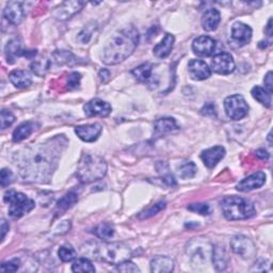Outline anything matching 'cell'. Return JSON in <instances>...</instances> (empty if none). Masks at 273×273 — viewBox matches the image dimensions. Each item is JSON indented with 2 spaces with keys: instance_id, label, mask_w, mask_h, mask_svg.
<instances>
[{
  "instance_id": "obj_1",
  "label": "cell",
  "mask_w": 273,
  "mask_h": 273,
  "mask_svg": "<svg viewBox=\"0 0 273 273\" xmlns=\"http://www.w3.org/2000/svg\"><path fill=\"white\" fill-rule=\"evenodd\" d=\"M66 139L58 136L43 143L22 148L14 156L22 178L29 182L46 184L52 178Z\"/></svg>"
},
{
  "instance_id": "obj_2",
  "label": "cell",
  "mask_w": 273,
  "mask_h": 273,
  "mask_svg": "<svg viewBox=\"0 0 273 273\" xmlns=\"http://www.w3.org/2000/svg\"><path fill=\"white\" fill-rule=\"evenodd\" d=\"M139 41V31L134 26H128L116 32L104 50L102 62L108 66L123 62L134 54Z\"/></svg>"
},
{
  "instance_id": "obj_3",
  "label": "cell",
  "mask_w": 273,
  "mask_h": 273,
  "mask_svg": "<svg viewBox=\"0 0 273 273\" xmlns=\"http://www.w3.org/2000/svg\"><path fill=\"white\" fill-rule=\"evenodd\" d=\"M107 173V162L100 156L84 154L79 160L77 178L82 184H90L102 180Z\"/></svg>"
},
{
  "instance_id": "obj_4",
  "label": "cell",
  "mask_w": 273,
  "mask_h": 273,
  "mask_svg": "<svg viewBox=\"0 0 273 273\" xmlns=\"http://www.w3.org/2000/svg\"><path fill=\"white\" fill-rule=\"evenodd\" d=\"M221 210L228 220H246L256 214V210L251 202L239 196H226L221 200Z\"/></svg>"
},
{
  "instance_id": "obj_5",
  "label": "cell",
  "mask_w": 273,
  "mask_h": 273,
  "mask_svg": "<svg viewBox=\"0 0 273 273\" xmlns=\"http://www.w3.org/2000/svg\"><path fill=\"white\" fill-rule=\"evenodd\" d=\"M214 246L210 240L198 237L191 239L187 244L186 252L192 267L196 270L206 269L212 262Z\"/></svg>"
},
{
  "instance_id": "obj_6",
  "label": "cell",
  "mask_w": 273,
  "mask_h": 273,
  "mask_svg": "<svg viewBox=\"0 0 273 273\" xmlns=\"http://www.w3.org/2000/svg\"><path fill=\"white\" fill-rule=\"evenodd\" d=\"M4 200L9 204V214L13 219H20L34 208V200L20 192L8 191L4 196Z\"/></svg>"
},
{
  "instance_id": "obj_7",
  "label": "cell",
  "mask_w": 273,
  "mask_h": 273,
  "mask_svg": "<svg viewBox=\"0 0 273 273\" xmlns=\"http://www.w3.org/2000/svg\"><path fill=\"white\" fill-rule=\"evenodd\" d=\"M98 256L104 262L118 264L125 260H130L132 251L122 242H111L100 246L98 248Z\"/></svg>"
},
{
  "instance_id": "obj_8",
  "label": "cell",
  "mask_w": 273,
  "mask_h": 273,
  "mask_svg": "<svg viewBox=\"0 0 273 273\" xmlns=\"http://www.w3.org/2000/svg\"><path fill=\"white\" fill-rule=\"evenodd\" d=\"M224 109H226V114L230 118L238 121L248 114V106L244 96L235 94L228 96L224 100Z\"/></svg>"
},
{
  "instance_id": "obj_9",
  "label": "cell",
  "mask_w": 273,
  "mask_h": 273,
  "mask_svg": "<svg viewBox=\"0 0 273 273\" xmlns=\"http://www.w3.org/2000/svg\"><path fill=\"white\" fill-rule=\"evenodd\" d=\"M230 248L244 260H253L258 253L254 242L244 235H237L230 239Z\"/></svg>"
},
{
  "instance_id": "obj_10",
  "label": "cell",
  "mask_w": 273,
  "mask_h": 273,
  "mask_svg": "<svg viewBox=\"0 0 273 273\" xmlns=\"http://www.w3.org/2000/svg\"><path fill=\"white\" fill-rule=\"evenodd\" d=\"M212 68L216 74L228 75L235 70V61L232 56L228 52L216 54L212 60Z\"/></svg>"
},
{
  "instance_id": "obj_11",
  "label": "cell",
  "mask_w": 273,
  "mask_h": 273,
  "mask_svg": "<svg viewBox=\"0 0 273 273\" xmlns=\"http://www.w3.org/2000/svg\"><path fill=\"white\" fill-rule=\"evenodd\" d=\"M84 110L86 116H100L102 118H106L111 114L112 108L109 102L100 98H94L86 104Z\"/></svg>"
},
{
  "instance_id": "obj_12",
  "label": "cell",
  "mask_w": 273,
  "mask_h": 273,
  "mask_svg": "<svg viewBox=\"0 0 273 273\" xmlns=\"http://www.w3.org/2000/svg\"><path fill=\"white\" fill-rule=\"evenodd\" d=\"M84 6V2H66L56 9L54 16L58 20H66L79 11H82Z\"/></svg>"
},
{
  "instance_id": "obj_13",
  "label": "cell",
  "mask_w": 273,
  "mask_h": 273,
  "mask_svg": "<svg viewBox=\"0 0 273 273\" xmlns=\"http://www.w3.org/2000/svg\"><path fill=\"white\" fill-rule=\"evenodd\" d=\"M192 50L200 57H208L216 50V41L208 36H198L192 43Z\"/></svg>"
},
{
  "instance_id": "obj_14",
  "label": "cell",
  "mask_w": 273,
  "mask_h": 273,
  "mask_svg": "<svg viewBox=\"0 0 273 273\" xmlns=\"http://www.w3.org/2000/svg\"><path fill=\"white\" fill-rule=\"evenodd\" d=\"M4 18L12 25H18L25 18V11H24L22 4L20 2H8L4 10Z\"/></svg>"
},
{
  "instance_id": "obj_15",
  "label": "cell",
  "mask_w": 273,
  "mask_h": 273,
  "mask_svg": "<svg viewBox=\"0 0 273 273\" xmlns=\"http://www.w3.org/2000/svg\"><path fill=\"white\" fill-rule=\"evenodd\" d=\"M102 132V127L95 123V124H88V125H80L75 127V132L84 142H94L98 139Z\"/></svg>"
},
{
  "instance_id": "obj_16",
  "label": "cell",
  "mask_w": 273,
  "mask_h": 273,
  "mask_svg": "<svg viewBox=\"0 0 273 273\" xmlns=\"http://www.w3.org/2000/svg\"><path fill=\"white\" fill-rule=\"evenodd\" d=\"M266 182V174L264 172H256L250 176H248L236 186L238 191L242 192H248L255 189L260 188Z\"/></svg>"
},
{
  "instance_id": "obj_17",
  "label": "cell",
  "mask_w": 273,
  "mask_h": 273,
  "mask_svg": "<svg viewBox=\"0 0 273 273\" xmlns=\"http://www.w3.org/2000/svg\"><path fill=\"white\" fill-rule=\"evenodd\" d=\"M232 38L239 46H244L251 41L252 29L244 22H237L232 27Z\"/></svg>"
},
{
  "instance_id": "obj_18",
  "label": "cell",
  "mask_w": 273,
  "mask_h": 273,
  "mask_svg": "<svg viewBox=\"0 0 273 273\" xmlns=\"http://www.w3.org/2000/svg\"><path fill=\"white\" fill-rule=\"evenodd\" d=\"M224 156H226V148L220 146L205 150L200 154V158H202L204 164L210 168H212L218 164Z\"/></svg>"
},
{
  "instance_id": "obj_19",
  "label": "cell",
  "mask_w": 273,
  "mask_h": 273,
  "mask_svg": "<svg viewBox=\"0 0 273 273\" xmlns=\"http://www.w3.org/2000/svg\"><path fill=\"white\" fill-rule=\"evenodd\" d=\"M188 72L194 80H205L212 75L210 66L202 60H191L188 63Z\"/></svg>"
},
{
  "instance_id": "obj_20",
  "label": "cell",
  "mask_w": 273,
  "mask_h": 273,
  "mask_svg": "<svg viewBox=\"0 0 273 273\" xmlns=\"http://www.w3.org/2000/svg\"><path fill=\"white\" fill-rule=\"evenodd\" d=\"M212 262L216 271H224L226 270L230 264V256L223 246H216L212 250Z\"/></svg>"
},
{
  "instance_id": "obj_21",
  "label": "cell",
  "mask_w": 273,
  "mask_h": 273,
  "mask_svg": "<svg viewBox=\"0 0 273 273\" xmlns=\"http://www.w3.org/2000/svg\"><path fill=\"white\" fill-rule=\"evenodd\" d=\"M155 134L158 136L173 134L180 130V126L173 118H158L154 124Z\"/></svg>"
},
{
  "instance_id": "obj_22",
  "label": "cell",
  "mask_w": 273,
  "mask_h": 273,
  "mask_svg": "<svg viewBox=\"0 0 273 273\" xmlns=\"http://www.w3.org/2000/svg\"><path fill=\"white\" fill-rule=\"evenodd\" d=\"M174 270V260L168 256H156L150 262V271L155 273H168Z\"/></svg>"
},
{
  "instance_id": "obj_23",
  "label": "cell",
  "mask_w": 273,
  "mask_h": 273,
  "mask_svg": "<svg viewBox=\"0 0 273 273\" xmlns=\"http://www.w3.org/2000/svg\"><path fill=\"white\" fill-rule=\"evenodd\" d=\"M221 20L220 12L216 9H208L202 16V27L206 31H214L218 28Z\"/></svg>"
},
{
  "instance_id": "obj_24",
  "label": "cell",
  "mask_w": 273,
  "mask_h": 273,
  "mask_svg": "<svg viewBox=\"0 0 273 273\" xmlns=\"http://www.w3.org/2000/svg\"><path fill=\"white\" fill-rule=\"evenodd\" d=\"M174 41L175 38L172 34H166V36L164 38V40L160 43H158L152 52H154V54L156 57L164 59L166 58L168 54H171L172 50H173V45H174Z\"/></svg>"
},
{
  "instance_id": "obj_25",
  "label": "cell",
  "mask_w": 273,
  "mask_h": 273,
  "mask_svg": "<svg viewBox=\"0 0 273 273\" xmlns=\"http://www.w3.org/2000/svg\"><path fill=\"white\" fill-rule=\"evenodd\" d=\"M9 79L18 89H25V88H28L32 84V79L28 72L22 70H15L11 72Z\"/></svg>"
},
{
  "instance_id": "obj_26",
  "label": "cell",
  "mask_w": 273,
  "mask_h": 273,
  "mask_svg": "<svg viewBox=\"0 0 273 273\" xmlns=\"http://www.w3.org/2000/svg\"><path fill=\"white\" fill-rule=\"evenodd\" d=\"M25 50L22 48V44L18 40H11V41L6 46V57L9 63H14L16 58L24 56Z\"/></svg>"
},
{
  "instance_id": "obj_27",
  "label": "cell",
  "mask_w": 273,
  "mask_h": 273,
  "mask_svg": "<svg viewBox=\"0 0 273 273\" xmlns=\"http://www.w3.org/2000/svg\"><path fill=\"white\" fill-rule=\"evenodd\" d=\"M36 124L34 122H25L20 124L13 132V141L20 142L22 140L27 139L28 136L34 132Z\"/></svg>"
},
{
  "instance_id": "obj_28",
  "label": "cell",
  "mask_w": 273,
  "mask_h": 273,
  "mask_svg": "<svg viewBox=\"0 0 273 273\" xmlns=\"http://www.w3.org/2000/svg\"><path fill=\"white\" fill-rule=\"evenodd\" d=\"M132 74L139 80L146 82L150 79L152 74V66L150 63H143L132 70Z\"/></svg>"
},
{
  "instance_id": "obj_29",
  "label": "cell",
  "mask_w": 273,
  "mask_h": 273,
  "mask_svg": "<svg viewBox=\"0 0 273 273\" xmlns=\"http://www.w3.org/2000/svg\"><path fill=\"white\" fill-rule=\"evenodd\" d=\"M252 96L253 98L258 100V102H260L262 105H264V107H271V94L266 90L264 89L262 86H254L252 89Z\"/></svg>"
},
{
  "instance_id": "obj_30",
  "label": "cell",
  "mask_w": 273,
  "mask_h": 273,
  "mask_svg": "<svg viewBox=\"0 0 273 273\" xmlns=\"http://www.w3.org/2000/svg\"><path fill=\"white\" fill-rule=\"evenodd\" d=\"M78 200V196L74 192H68V194L62 196L57 203V210L59 212H66L73 207Z\"/></svg>"
},
{
  "instance_id": "obj_31",
  "label": "cell",
  "mask_w": 273,
  "mask_h": 273,
  "mask_svg": "<svg viewBox=\"0 0 273 273\" xmlns=\"http://www.w3.org/2000/svg\"><path fill=\"white\" fill-rule=\"evenodd\" d=\"M50 60L41 59V60L32 62L31 66H30V68L32 70V73L36 74V76L43 77L47 73V70H50Z\"/></svg>"
},
{
  "instance_id": "obj_32",
  "label": "cell",
  "mask_w": 273,
  "mask_h": 273,
  "mask_svg": "<svg viewBox=\"0 0 273 273\" xmlns=\"http://www.w3.org/2000/svg\"><path fill=\"white\" fill-rule=\"evenodd\" d=\"M196 166L192 162H186L180 166L178 174L182 180H189L192 178L196 174Z\"/></svg>"
},
{
  "instance_id": "obj_33",
  "label": "cell",
  "mask_w": 273,
  "mask_h": 273,
  "mask_svg": "<svg viewBox=\"0 0 273 273\" xmlns=\"http://www.w3.org/2000/svg\"><path fill=\"white\" fill-rule=\"evenodd\" d=\"M157 171L158 173L162 175V180L168 184V186H176V180L174 178V176L168 172V166L166 162H158L157 164Z\"/></svg>"
},
{
  "instance_id": "obj_34",
  "label": "cell",
  "mask_w": 273,
  "mask_h": 273,
  "mask_svg": "<svg viewBox=\"0 0 273 273\" xmlns=\"http://www.w3.org/2000/svg\"><path fill=\"white\" fill-rule=\"evenodd\" d=\"M52 57L57 64H60V66H63V64H68V66H72L75 62V57L74 54L66 52V50H57L54 52Z\"/></svg>"
},
{
  "instance_id": "obj_35",
  "label": "cell",
  "mask_w": 273,
  "mask_h": 273,
  "mask_svg": "<svg viewBox=\"0 0 273 273\" xmlns=\"http://www.w3.org/2000/svg\"><path fill=\"white\" fill-rule=\"evenodd\" d=\"M94 234L100 237V239L107 240L114 235V230L112 228L109 223H102L98 226L94 230Z\"/></svg>"
},
{
  "instance_id": "obj_36",
  "label": "cell",
  "mask_w": 273,
  "mask_h": 273,
  "mask_svg": "<svg viewBox=\"0 0 273 273\" xmlns=\"http://www.w3.org/2000/svg\"><path fill=\"white\" fill-rule=\"evenodd\" d=\"M73 272H95V268L90 260L86 258H79L73 262L72 266Z\"/></svg>"
},
{
  "instance_id": "obj_37",
  "label": "cell",
  "mask_w": 273,
  "mask_h": 273,
  "mask_svg": "<svg viewBox=\"0 0 273 273\" xmlns=\"http://www.w3.org/2000/svg\"><path fill=\"white\" fill-rule=\"evenodd\" d=\"M96 28H98V26H96L95 22H92L90 24H88V25L82 31L79 32V34L77 36L78 41L82 44L89 43V41L92 38V34H94V31H95Z\"/></svg>"
},
{
  "instance_id": "obj_38",
  "label": "cell",
  "mask_w": 273,
  "mask_h": 273,
  "mask_svg": "<svg viewBox=\"0 0 273 273\" xmlns=\"http://www.w3.org/2000/svg\"><path fill=\"white\" fill-rule=\"evenodd\" d=\"M58 255L62 262H68L74 260L77 256V253L75 251V248L72 246H62L59 251H58Z\"/></svg>"
},
{
  "instance_id": "obj_39",
  "label": "cell",
  "mask_w": 273,
  "mask_h": 273,
  "mask_svg": "<svg viewBox=\"0 0 273 273\" xmlns=\"http://www.w3.org/2000/svg\"><path fill=\"white\" fill-rule=\"evenodd\" d=\"M166 206V203L164 202H159L155 205H152L150 207H148V210H146L144 212H142L140 214H139V218L140 219H148V218H150V216L157 214L159 212H162V210H164Z\"/></svg>"
},
{
  "instance_id": "obj_40",
  "label": "cell",
  "mask_w": 273,
  "mask_h": 273,
  "mask_svg": "<svg viewBox=\"0 0 273 273\" xmlns=\"http://www.w3.org/2000/svg\"><path fill=\"white\" fill-rule=\"evenodd\" d=\"M22 266L20 260L18 258H14L12 260H9L6 262H4L0 267V271L2 272H16L18 271Z\"/></svg>"
},
{
  "instance_id": "obj_41",
  "label": "cell",
  "mask_w": 273,
  "mask_h": 273,
  "mask_svg": "<svg viewBox=\"0 0 273 273\" xmlns=\"http://www.w3.org/2000/svg\"><path fill=\"white\" fill-rule=\"evenodd\" d=\"M188 210H191V212H194L203 214V216H208V214H210V205L204 204V203L191 204V205L188 206Z\"/></svg>"
},
{
  "instance_id": "obj_42",
  "label": "cell",
  "mask_w": 273,
  "mask_h": 273,
  "mask_svg": "<svg viewBox=\"0 0 273 273\" xmlns=\"http://www.w3.org/2000/svg\"><path fill=\"white\" fill-rule=\"evenodd\" d=\"M15 121V116L10 111L4 109L2 111V116H0V122H2V130H6V127L11 126Z\"/></svg>"
},
{
  "instance_id": "obj_43",
  "label": "cell",
  "mask_w": 273,
  "mask_h": 273,
  "mask_svg": "<svg viewBox=\"0 0 273 273\" xmlns=\"http://www.w3.org/2000/svg\"><path fill=\"white\" fill-rule=\"evenodd\" d=\"M116 269L118 271L120 272H140V269L136 267V264H134L130 260H125L121 264H116Z\"/></svg>"
},
{
  "instance_id": "obj_44",
  "label": "cell",
  "mask_w": 273,
  "mask_h": 273,
  "mask_svg": "<svg viewBox=\"0 0 273 273\" xmlns=\"http://www.w3.org/2000/svg\"><path fill=\"white\" fill-rule=\"evenodd\" d=\"M13 182V174L10 170L8 168H2V172H0V184H2V187L6 188L9 186V184Z\"/></svg>"
},
{
  "instance_id": "obj_45",
  "label": "cell",
  "mask_w": 273,
  "mask_h": 273,
  "mask_svg": "<svg viewBox=\"0 0 273 273\" xmlns=\"http://www.w3.org/2000/svg\"><path fill=\"white\" fill-rule=\"evenodd\" d=\"M80 79H82V76H80L79 73H76V72L72 73L68 76V89L70 90H74V89H76V88H78L79 84H80Z\"/></svg>"
},
{
  "instance_id": "obj_46",
  "label": "cell",
  "mask_w": 273,
  "mask_h": 273,
  "mask_svg": "<svg viewBox=\"0 0 273 273\" xmlns=\"http://www.w3.org/2000/svg\"><path fill=\"white\" fill-rule=\"evenodd\" d=\"M264 89H266L270 94H272V91H273V88H272V72H268V74L266 75V77H264Z\"/></svg>"
},
{
  "instance_id": "obj_47",
  "label": "cell",
  "mask_w": 273,
  "mask_h": 273,
  "mask_svg": "<svg viewBox=\"0 0 273 273\" xmlns=\"http://www.w3.org/2000/svg\"><path fill=\"white\" fill-rule=\"evenodd\" d=\"M70 228V221H63L56 230H57V234L63 235V234H66V232H68Z\"/></svg>"
},
{
  "instance_id": "obj_48",
  "label": "cell",
  "mask_w": 273,
  "mask_h": 273,
  "mask_svg": "<svg viewBox=\"0 0 273 273\" xmlns=\"http://www.w3.org/2000/svg\"><path fill=\"white\" fill-rule=\"evenodd\" d=\"M100 78L102 84L108 82L109 79H110V72L108 70L102 68V70H100Z\"/></svg>"
},
{
  "instance_id": "obj_49",
  "label": "cell",
  "mask_w": 273,
  "mask_h": 273,
  "mask_svg": "<svg viewBox=\"0 0 273 273\" xmlns=\"http://www.w3.org/2000/svg\"><path fill=\"white\" fill-rule=\"evenodd\" d=\"M202 114H206V116H212L214 114V105H212V104H207V105L204 106V108L202 109Z\"/></svg>"
},
{
  "instance_id": "obj_50",
  "label": "cell",
  "mask_w": 273,
  "mask_h": 273,
  "mask_svg": "<svg viewBox=\"0 0 273 273\" xmlns=\"http://www.w3.org/2000/svg\"><path fill=\"white\" fill-rule=\"evenodd\" d=\"M9 228H10L9 223H8L4 219H2V240L4 239L6 232H9Z\"/></svg>"
},
{
  "instance_id": "obj_51",
  "label": "cell",
  "mask_w": 273,
  "mask_h": 273,
  "mask_svg": "<svg viewBox=\"0 0 273 273\" xmlns=\"http://www.w3.org/2000/svg\"><path fill=\"white\" fill-rule=\"evenodd\" d=\"M256 156L260 159H266V160L269 158V154L264 150H258V152H256Z\"/></svg>"
},
{
  "instance_id": "obj_52",
  "label": "cell",
  "mask_w": 273,
  "mask_h": 273,
  "mask_svg": "<svg viewBox=\"0 0 273 273\" xmlns=\"http://www.w3.org/2000/svg\"><path fill=\"white\" fill-rule=\"evenodd\" d=\"M266 32H267L268 36H272V18H270V20H269V22H268V25H267Z\"/></svg>"
}]
</instances>
